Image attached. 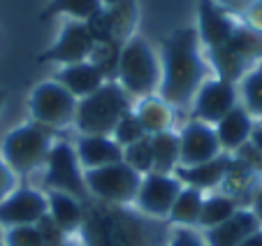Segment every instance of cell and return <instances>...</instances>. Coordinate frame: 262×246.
I'll return each instance as SVG.
<instances>
[{
	"mask_svg": "<svg viewBox=\"0 0 262 246\" xmlns=\"http://www.w3.org/2000/svg\"><path fill=\"white\" fill-rule=\"evenodd\" d=\"M204 72L207 65L200 56L198 30H174L163 45L158 98L169 107H186L204 81Z\"/></svg>",
	"mask_w": 262,
	"mask_h": 246,
	"instance_id": "6da1fadb",
	"label": "cell"
},
{
	"mask_svg": "<svg viewBox=\"0 0 262 246\" xmlns=\"http://www.w3.org/2000/svg\"><path fill=\"white\" fill-rule=\"evenodd\" d=\"M130 112L128 93L119 84H104L89 98L77 100L74 123L81 135L109 137L119 126V121Z\"/></svg>",
	"mask_w": 262,
	"mask_h": 246,
	"instance_id": "7a4b0ae2",
	"label": "cell"
},
{
	"mask_svg": "<svg viewBox=\"0 0 262 246\" xmlns=\"http://www.w3.org/2000/svg\"><path fill=\"white\" fill-rule=\"evenodd\" d=\"M116 74L121 89L133 95H154L160 86V60L144 37H133L123 45L116 60Z\"/></svg>",
	"mask_w": 262,
	"mask_h": 246,
	"instance_id": "3957f363",
	"label": "cell"
},
{
	"mask_svg": "<svg viewBox=\"0 0 262 246\" xmlns=\"http://www.w3.org/2000/svg\"><path fill=\"white\" fill-rule=\"evenodd\" d=\"M54 139L51 130L40 123H26L14 128L3 142V160L10 165L14 174H30L47 162Z\"/></svg>",
	"mask_w": 262,
	"mask_h": 246,
	"instance_id": "277c9868",
	"label": "cell"
},
{
	"mask_svg": "<svg viewBox=\"0 0 262 246\" xmlns=\"http://www.w3.org/2000/svg\"><path fill=\"white\" fill-rule=\"evenodd\" d=\"M84 183L86 191L93 193L100 200L125 204V202H133L137 197L142 174L135 172L130 165L121 160L114 165H107V168L84 170Z\"/></svg>",
	"mask_w": 262,
	"mask_h": 246,
	"instance_id": "5b68a950",
	"label": "cell"
},
{
	"mask_svg": "<svg viewBox=\"0 0 262 246\" xmlns=\"http://www.w3.org/2000/svg\"><path fill=\"white\" fill-rule=\"evenodd\" d=\"M77 98L58 81H42L30 93V114L45 128H65L74 121Z\"/></svg>",
	"mask_w": 262,
	"mask_h": 246,
	"instance_id": "8992f818",
	"label": "cell"
},
{
	"mask_svg": "<svg viewBox=\"0 0 262 246\" xmlns=\"http://www.w3.org/2000/svg\"><path fill=\"white\" fill-rule=\"evenodd\" d=\"M47 188L58 193L84 200L86 197V183H84V170L79 165L77 151L68 142H56L47 156Z\"/></svg>",
	"mask_w": 262,
	"mask_h": 246,
	"instance_id": "52a82bcc",
	"label": "cell"
},
{
	"mask_svg": "<svg viewBox=\"0 0 262 246\" xmlns=\"http://www.w3.org/2000/svg\"><path fill=\"white\" fill-rule=\"evenodd\" d=\"M98 42H95L93 33H91L89 24L84 21H68L60 30L58 39L37 56V63H60V65H74L89 60V56L95 51Z\"/></svg>",
	"mask_w": 262,
	"mask_h": 246,
	"instance_id": "ba28073f",
	"label": "cell"
},
{
	"mask_svg": "<svg viewBox=\"0 0 262 246\" xmlns=\"http://www.w3.org/2000/svg\"><path fill=\"white\" fill-rule=\"evenodd\" d=\"M237 84L228 79H204L193 98L195 121L216 126L225 114L237 107Z\"/></svg>",
	"mask_w": 262,
	"mask_h": 246,
	"instance_id": "9c48e42d",
	"label": "cell"
},
{
	"mask_svg": "<svg viewBox=\"0 0 262 246\" xmlns=\"http://www.w3.org/2000/svg\"><path fill=\"white\" fill-rule=\"evenodd\" d=\"M221 156L213 126L202 121H190L179 133V165L181 168H195Z\"/></svg>",
	"mask_w": 262,
	"mask_h": 246,
	"instance_id": "30bf717a",
	"label": "cell"
},
{
	"mask_svg": "<svg viewBox=\"0 0 262 246\" xmlns=\"http://www.w3.org/2000/svg\"><path fill=\"white\" fill-rule=\"evenodd\" d=\"M181 188H183V183L177 177H172V174L148 172L142 177L135 202H137V207L144 214L163 218V216H169V209H172Z\"/></svg>",
	"mask_w": 262,
	"mask_h": 246,
	"instance_id": "8fae6325",
	"label": "cell"
},
{
	"mask_svg": "<svg viewBox=\"0 0 262 246\" xmlns=\"http://www.w3.org/2000/svg\"><path fill=\"white\" fill-rule=\"evenodd\" d=\"M47 216V195L35 188H16L0 202V225H37Z\"/></svg>",
	"mask_w": 262,
	"mask_h": 246,
	"instance_id": "7c38bea8",
	"label": "cell"
},
{
	"mask_svg": "<svg viewBox=\"0 0 262 246\" xmlns=\"http://www.w3.org/2000/svg\"><path fill=\"white\" fill-rule=\"evenodd\" d=\"M198 19H200L198 37L209 47V51L228 45V39L232 37L234 28H237V24L213 0H200Z\"/></svg>",
	"mask_w": 262,
	"mask_h": 246,
	"instance_id": "4fadbf2b",
	"label": "cell"
},
{
	"mask_svg": "<svg viewBox=\"0 0 262 246\" xmlns=\"http://www.w3.org/2000/svg\"><path fill=\"white\" fill-rule=\"evenodd\" d=\"M257 230H262L260 216L255 212H248V209H239L225 223H221L216 228H209L204 232V244L207 246H239L246 237H251Z\"/></svg>",
	"mask_w": 262,
	"mask_h": 246,
	"instance_id": "5bb4252c",
	"label": "cell"
},
{
	"mask_svg": "<svg viewBox=\"0 0 262 246\" xmlns=\"http://www.w3.org/2000/svg\"><path fill=\"white\" fill-rule=\"evenodd\" d=\"M77 158L81 170H98L123 160V149L114 142V137H95V135H81L77 142Z\"/></svg>",
	"mask_w": 262,
	"mask_h": 246,
	"instance_id": "9a60e30c",
	"label": "cell"
},
{
	"mask_svg": "<svg viewBox=\"0 0 262 246\" xmlns=\"http://www.w3.org/2000/svg\"><path fill=\"white\" fill-rule=\"evenodd\" d=\"M104 72L98 68L95 63H74V65H65L58 74H56V81L63 86L65 91L74 95L77 100L89 98L91 93H95L98 89L104 86Z\"/></svg>",
	"mask_w": 262,
	"mask_h": 246,
	"instance_id": "2e32d148",
	"label": "cell"
},
{
	"mask_svg": "<svg viewBox=\"0 0 262 246\" xmlns=\"http://www.w3.org/2000/svg\"><path fill=\"white\" fill-rule=\"evenodd\" d=\"M253 128H255V126H253V116L242 105H237L232 112L225 114V116L213 126L218 144H221V149H225V151H237V149H242L244 144L251 139Z\"/></svg>",
	"mask_w": 262,
	"mask_h": 246,
	"instance_id": "e0dca14e",
	"label": "cell"
},
{
	"mask_svg": "<svg viewBox=\"0 0 262 246\" xmlns=\"http://www.w3.org/2000/svg\"><path fill=\"white\" fill-rule=\"evenodd\" d=\"M177 172V179L186 186H193L198 191H204V188H213L228 177L230 172V160L228 158H213L209 162H202V165H195V168H179L174 170Z\"/></svg>",
	"mask_w": 262,
	"mask_h": 246,
	"instance_id": "ac0fdd59",
	"label": "cell"
},
{
	"mask_svg": "<svg viewBox=\"0 0 262 246\" xmlns=\"http://www.w3.org/2000/svg\"><path fill=\"white\" fill-rule=\"evenodd\" d=\"M47 216L60 232H72L81 225V202L68 193H47Z\"/></svg>",
	"mask_w": 262,
	"mask_h": 246,
	"instance_id": "d6986e66",
	"label": "cell"
},
{
	"mask_svg": "<svg viewBox=\"0 0 262 246\" xmlns=\"http://www.w3.org/2000/svg\"><path fill=\"white\" fill-rule=\"evenodd\" d=\"M135 116L139 118L144 133H146L148 137L172 128V107L165 105L158 95H146V98L139 102Z\"/></svg>",
	"mask_w": 262,
	"mask_h": 246,
	"instance_id": "ffe728a7",
	"label": "cell"
},
{
	"mask_svg": "<svg viewBox=\"0 0 262 246\" xmlns=\"http://www.w3.org/2000/svg\"><path fill=\"white\" fill-rule=\"evenodd\" d=\"M148 142H151V158H154L151 172L156 174L174 172L179 165V135H174L172 130H165V133L151 135Z\"/></svg>",
	"mask_w": 262,
	"mask_h": 246,
	"instance_id": "44dd1931",
	"label": "cell"
},
{
	"mask_svg": "<svg viewBox=\"0 0 262 246\" xmlns=\"http://www.w3.org/2000/svg\"><path fill=\"white\" fill-rule=\"evenodd\" d=\"M239 63H260L262 60V30H255L251 26L244 28H234L232 37L228 39V45H223Z\"/></svg>",
	"mask_w": 262,
	"mask_h": 246,
	"instance_id": "7402d4cb",
	"label": "cell"
},
{
	"mask_svg": "<svg viewBox=\"0 0 262 246\" xmlns=\"http://www.w3.org/2000/svg\"><path fill=\"white\" fill-rule=\"evenodd\" d=\"M202 202H204V195L202 191L193 186H183L179 191L177 200H174L172 209H169V221L177 223V225H198L200 221V212H202Z\"/></svg>",
	"mask_w": 262,
	"mask_h": 246,
	"instance_id": "603a6c76",
	"label": "cell"
},
{
	"mask_svg": "<svg viewBox=\"0 0 262 246\" xmlns=\"http://www.w3.org/2000/svg\"><path fill=\"white\" fill-rule=\"evenodd\" d=\"M237 212H239V204H237V200L230 195L204 197L198 225L204 228V230H209V228H216V225H221V223H225L228 218H232Z\"/></svg>",
	"mask_w": 262,
	"mask_h": 246,
	"instance_id": "cb8c5ba5",
	"label": "cell"
},
{
	"mask_svg": "<svg viewBox=\"0 0 262 246\" xmlns=\"http://www.w3.org/2000/svg\"><path fill=\"white\" fill-rule=\"evenodd\" d=\"M102 10V0H51L42 16L68 14L72 21H91Z\"/></svg>",
	"mask_w": 262,
	"mask_h": 246,
	"instance_id": "d4e9b609",
	"label": "cell"
},
{
	"mask_svg": "<svg viewBox=\"0 0 262 246\" xmlns=\"http://www.w3.org/2000/svg\"><path fill=\"white\" fill-rule=\"evenodd\" d=\"M242 98H244L242 107L251 116L262 118V60L255 63L242 77Z\"/></svg>",
	"mask_w": 262,
	"mask_h": 246,
	"instance_id": "484cf974",
	"label": "cell"
},
{
	"mask_svg": "<svg viewBox=\"0 0 262 246\" xmlns=\"http://www.w3.org/2000/svg\"><path fill=\"white\" fill-rule=\"evenodd\" d=\"M123 162L130 165V168H133L135 172H139L142 177L151 172L154 158H151V142H148V137H144V139H139V142L125 147L123 149Z\"/></svg>",
	"mask_w": 262,
	"mask_h": 246,
	"instance_id": "4316f807",
	"label": "cell"
},
{
	"mask_svg": "<svg viewBox=\"0 0 262 246\" xmlns=\"http://www.w3.org/2000/svg\"><path fill=\"white\" fill-rule=\"evenodd\" d=\"M114 142L119 144L121 149H125V147H130V144H135V142H139V139H144V137H148L146 133H144V128H142V123H139V118L135 116L133 112H128L123 118L119 121V126L114 128Z\"/></svg>",
	"mask_w": 262,
	"mask_h": 246,
	"instance_id": "83f0119b",
	"label": "cell"
},
{
	"mask_svg": "<svg viewBox=\"0 0 262 246\" xmlns=\"http://www.w3.org/2000/svg\"><path fill=\"white\" fill-rule=\"evenodd\" d=\"M5 246H47L37 225H14L3 232Z\"/></svg>",
	"mask_w": 262,
	"mask_h": 246,
	"instance_id": "f1b7e54d",
	"label": "cell"
},
{
	"mask_svg": "<svg viewBox=\"0 0 262 246\" xmlns=\"http://www.w3.org/2000/svg\"><path fill=\"white\" fill-rule=\"evenodd\" d=\"M169 246H207V244H204V237H200L198 232H193L190 228H179L172 235Z\"/></svg>",
	"mask_w": 262,
	"mask_h": 246,
	"instance_id": "f546056e",
	"label": "cell"
},
{
	"mask_svg": "<svg viewBox=\"0 0 262 246\" xmlns=\"http://www.w3.org/2000/svg\"><path fill=\"white\" fill-rule=\"evenodd\" d=\"M12 191H16V174L10 170L3 158H0V202L5 200Z\"/></svg>",
	"mask_w": 262,
	"mask_h": 246,
	"instance_id": "4dcf8cb0",
	"label": "cell"
},
{
	"mask_svg": "<svg viewBox=\"0 0 262 246\" xmlns=\"http://www.w3.org/2000/svg\"><path fill=\"white\" fill-rule=\"evenodd\" d=\"M248 26L255 30H262V0H253L251 5H248Z\"/></svg>",
	"mask_w": 262,
	"mask_h": 246,
	"instance_id": "1f68e13d",
	"label": "cell"
},
{
	"mask_svg": "<svg viewBox=\"0 0 262 246\" xmlns=\"http://www.w3.org/2000/svg\"><path fill=\"white\" fill-rule=\"evenodd\" d=\"M239 246H262V230L253 232V235H251V237H246V239H244Z\"/></svg>",
	"mask_w": 262,
	"mask_h": 246,
	"instance_id": "d6a6232c",
	"label": "cell"
},
{
	"mask_svg": "<svg viewBox=\"0 0 262 246\" xmlns=\"http://www.w3.org/2000/svg\"><path fill=\"white\" fill-rule=\"evenodd\" d=\"M5 102H7V91H0V109L5 107Z\"/></svg>",
	"mask_w": 262,
	"mask_h": 246,
	"instance_id": "836d02e7",
	"label": "cell"
},
{
	"mask_svg": "<svg viewBox=\"0 0 262 246\" xmlns=\"http://www.w3.org/2000/svg\"><path fill=\"white\" fill-rule=\"evenodd\" d=\"M0 246H5V241H3V230H0Z\"/></svg>",
	"mask_w": 262,
	"mask_h": 246,
	"instance_id": "e575fe53",
	"label": "cell"
},
{
	"mask_svg": "<svg viewBox=\"0 0 262 246\" xmlns=\"http://www.w3.org/2000/svg\"><path fill=\"white\" fill-rule=\"evenodd\" d=\"M257 128H260V130H262V118H260V126H257Z\"/></svg>",
	"mask_w": 262,
	"mask_h": 246,
	"instance_id": "d590c367",
	"label": "cell"
}]
</instances>
